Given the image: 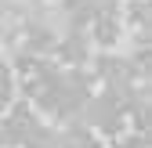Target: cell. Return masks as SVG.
Here are the masks:
<instances>
[{
  "mask_svg": "<svg viewBox=\"0 0 152 148\" xmlns=\"http://www.w3.org/2000/svg\"><path fill=\"white\" fill-rule=\"evenodd\" d=\"M58 51L65 54L69 62H83V58H87V44H83V36H69V40H65Z\"/></svg>",
  "mask_w": 152,
  "mask_h": 148,
  "instance_id": "cell-1",
  "label": "cell"
},
{
  "mask_svg": "<svg viewBox=\"0 0 152 148\" xmlns=\"http://www.w3.org/2000/svg\"><path fill=\"white\" fill-rule=\"evenodd\" d=\"M11 101V76H7V69L0 65V108H4Z\"/></svg>",
  "mask_w": 152,
  "mask_h": 148,
  "instance_id": "cell-2",
  "label": "cell"
}]
</instances>
